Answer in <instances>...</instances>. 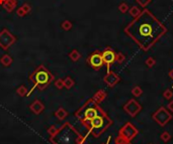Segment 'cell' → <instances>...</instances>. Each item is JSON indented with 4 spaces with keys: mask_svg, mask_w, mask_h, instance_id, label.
I'll return each instance as SVG.
<instances>
[{
    "mask_svg": "<svg viewBox=\"0 0 173 144\" xmlns=\"http://www.w3.org/2000/svg\"><path fill=\"white\" fill-rule=\"evenodd\" d=\"M129 9H130V7H129V5L127 4L126 2H122L119 5V10L122 13H127Z\"/></svg>",
    "mask_w": 173,
    "mask_h": 144,
    "instance_id": "d4e9b609",
    "label": "cell"
},
{
    "mask_svg": "<svg viewBox=\"0 0 173 144\" xmlns=\"http://www.w3.org/2000/svg\"><path fill=\"white\" fill-rule=\"evenodd\" d=\"M16 94L21 97H27V94H29V91H27L26 87L25 85L19 86L16 89Z\"/></svg>",
    "mask_w": 173,
    "mask_h": 144,
    "instance_id": "ac0fdd59",
    "label": "cell"
},
{
    "mask_svg": "<svg viewBox=\"0 0 173 144\" xmlns=\"http://www.w3.org/2000/svg\"><path fill=\"white\" fill-rule=\"evenodd\" d=\"M124 61H126V55H124L123 53H118L115 55V63H123Z\"/></svg>",
    "mask_w": 173,
    "mask_h": 144,
    "instance_id": "cb8c5ba5",
    "label": "cell"
},
{
    "mask_svg": "<svg viewBox=\"0 0 173 144\" xmlns=\"http://www.w3.org/2000/svg\"><path fill=\"white\" fill-rule=\"evenodd\" d=\"M110 138H108V139H107V141H106V143H104V144H108V143H110Z\"/></svg>",
    "mask_w": 173,
    "mask_h": 144,
    "instance_id": "d590c367",
    "label": "cell"
},
{
    "mask_svg": "<svg viewBox=\"0 0 173 144\" xmlns=\"http://www.w3.org/2000/svg\"><path fill=\"white\" fill-rule=\"evenodd\" d=\"M106 97H107V94H106V92L104 91V90H98L97 92H96V93L93 95V97H92V99L94 100V101L97 103V104H99V103H101V102H103L104 100L106 99Z\"/></svg>",
    "mask_w": 173,
    "mask_h": 144,
    "instance_id": "5bb4252c",
    "label": "cell"
},
{
    "mask_svg": "<svg viewBox=\"0 0 173 144\" xmlns=\"http://www.w3.org/2000/svg\"><path fill=\"white\" fill-rule=\"evenodd\" d=\"M101 55H102L103 63H104V65L106 66V69H107V72H108V71H110V66L114 63H115L116 53L114 50V49H111L110 46H107L101 51Z\"/></svg>",
    "mask_w": 173,
    "mask_h": 144,
    "instance_id": "30bf717a",
    "label": "cell"
},
{
    "mask_svg": "<svg viewBox=\"0 0 173 144\" xmlns=\"http://www.w3.org/2000/svg\"><path fill=\"white\" fill-rule=\"evenodd\" d=\"M126 144H132V142H131V141H129V142H127Z\"/></svg>",
    "mask_w": 173,
    "mask_h": 144,
    "instance_id": "74e56055",
    "label": "cell"
},
{
    "mask_svg": "<svg viewBox=\"0 0 173 144\" xmlns=\"http://www.w3.org/2000/svg\"><path fill=\"white\" fill-rule=\"evenodd\" d=\"M160 138H161V140H162L163 142H168V141H170V139H171V135H170V133H169L168 131H164L162 134L160 135Z\"/></svg>",
    "mask_w": 173,
    "mask_h": 144,
    "instance_id": "603a6c76",
    "label": "cell"
},
{
    "mask_svg": "<svg viewBox=\"0 0 173 144\" xmlns=\"http://www.w3.org/2000/svg\"><path fill=\"white\" fill-rule=\"evenodd\" d=\"M58 130H59V128L57 126L52 125L51 127H49V129H48V133H49L50 136H54L58 132Z\"/></svg>",
    "mask_w": 173,
    "mask_h": 144,
    "instance_id": "83f0119b",
    "label": "cell"
},
{
    "mask_svg": "<svg viewBox=\"0 0 173 144\" xmlns=\"http://www.w3.org/2000/svg\"><path fill=\"white\" fill-rule=\"evenodd\" d=\"M5 0H0V5H2L3 4V2H4Z\"/></svg>",
    "mask_w": 173,
    "mask_h": 144,
    "instance_id": "8d00e7d4",
    "label": "cell"
},
{
    "mask_svg": "<svg viewBox=\"0 0 173 144\" xmlns=\"http://www.w3.org/2000/svg\"><path fill=\"white\" fill-rule=\"evenodd\" d=\"M167 108H168V110L170 112H173V101L169 102V104L167 105Z\"/></svg>",
    "mask_w": 173,
    "mask_h": 144,
    "instance_id": "836d02e7",
    "label": "cell"
},
{
    "mask_svg": "<svg viewBox=\"0 0 173 144\" xmlns=\"http://www.w3.org/2000/svg\"><path fill=\"white\" fill-rule=\"evenodd\" d=\"M55 87L57 88L58 90L64 89V80L63 79H57L55 81Z\"/></svg>",
    "mask_w": 173,
    "mask_h": 144,
    "instance_id": "4316f807",
    "label": "cell"
},
{
    "mask_svg": "<svg viewBox=\"0 0 173 144\" xmlns=\"http://www.w3.org/2000/svg\"><path fill=\"white\" fill-rule=\"evenodd\" d=\"M111 124H112L111 119L106 115L105 112L102 111L99 115H97L95 118L89 121V125H88L87 128V129H89L88 133H91L94 137H98Z\"/></svg>",
    "mask_w": 173,
    "mask_h": 144,
    "instance_id": "277c9868",
    "label": "cell"
},
{
    "mask_svg": "<svg viewBox=\"0 0 173 144\" xmlns=\"http://www.w3.org/2000/svg\"><path fill=\"white\" fill-rule=\"evenodd\" d=\"M142 94H143V90L140 86H135L132 89V95L134 96V97H140Z\"/></svg>",
    "mask_w": 173,
    "mask_h": 144,
    "instance_id": "44dd1931",
    "label": "cell"
},
{
    "mask_svg": "<svg viewBox=\"0 0 173 144\" xmlns=\"http://www.w3.org/2000/svg\"><path fill=\"white\" fill-rule=\"evenodd\" d=\"M149 144H153V143H149Z\"/></svg>",
    "mask_w": 173,
    "mask_h": 144,
    "instance_id": "f35d334b",
    "label": "cell"
},
{
    "mask_svg": "<svg viewBox=\"0 0 173 144\" xmlns=\"http://www.w3.org/2000/svg\"><path fill=\"white\" fill-rule=\"evenodd\" d=\"M0 63H1V65L3 67H9L11 66V63H13V59L11 58L9 55L5 54L2 55L1 59H0Z\"/></svg>",
    "mask_w": 173,
    "mask_h": 144,
    "instance_id": "2e32d148",
    "label": "cell"
},
{
    "mask_svg": "<svg viewBox=\"0 0 173 144\" xmlns=\"http://www.w3.org/2000/svg\"><path fill=\"white\" fill-rule=\"evenodd\" d=\"M30 110L33 112L34 114L35 115H40L41 113H43L44 110H45V105L42 101L40 100H35L30 105Z\"/></svg>",
    "mask_w": 173,
    "mask_h": 144,
    "instance_id": "7c38bea8",
    "label": "cell"
},
{
    "mask_svg": "<svg viewBox=\"0 0 173 144\" xmlns=\"http://www.w3.org/2000/svg\"><path fill=\"white\" fill-rule=\"evenodd\" d=\"M86 63H88V66H90L93 70H95V71L100 70L104 65L101 51L94 50L93 53L89 55V57L86 59Z\"/></svg>",
    "mask_w": 173,
    "mask_h": 144,
    "instance_id": "ba28073f",
    "label": "cell"
},
{
    "mask_svg": "<svg viewBox=\"0 0 173 144\" xmlns=\"http://www.w3.org/2000/svg\"><path fill=\"white\" fill-rule=\"evenodd\" d=\"M166 33L167 27L147 8L124 27V33L144 51L152 49Z\"/></svg>",
    "mask_w": 173,
    "mask_h": 144,
    "instance_id": "6da1fadb",
    "label": "cell"
},
{
    "mask_svg": "<svg viewBox=\"0 0 173 144\" xmlns=\"http://www.w3.org/2000/svg\"><path fill=\"white\" fill-rule=\"evenodd\" d=\"M72 26H73V24H72V22L70 20H64L62 23H61V27H62V29L64 30H70L72 28Z\"/></svg>",
    "mask_w": 173,
    "mask_h": 144,
    "instance_id": "7402d4cb",
    "label": "cell"
},
{
    "mask_svg": "<svg viewBox=\"0 0 173 144\" xmlns=\"http://www.w3.org/2000/svg\"><path fill=\"white\" fill-rule=\"evenodd\" d=\"M163 97H164V99H166V100H171L172 97H173V92L170 89H167L163 93Z\"/></svg>",
    "mask_w": 173,
    "mask_h": 144,
    "instance_id": "f1b7e54d",
    "label": "cell"
},
{
    "mask_svg": "<svg viewBox=\"0 0 173 144\" xmlns=\"http://www.w3.org/2000/svg\"><path fill=\"white\" fill-rule=\"evenodd\" d=\"M153 120L158 123L160 126H165L166 124L172 119V114L169 113V111L166 110V108L160 107L152 116Z\"/></svg>",
    "mask_w": 173,
    "mask_h": 144,
    "instance_id": "8992f818",
    "label": "cell"
},
{
    "mask_svg": "<svg viewBox=\"0 0 173 144\" xmlns=\"http://www.w3.org/2000/svg\"><path fill=\"white\" fill-rule=\"evenodd\" d=\"M137 3L141 6V7H143V8H145L148 4H150L152 0H136Z\"/></svg>",
    "mask_w": 173,
    "mask_h": 144,
    "instance_id": "f546056e",
    "label": "cell"
},
{
    "mask_svg": "<svg viewBox=\"0 0 173 144\" xmlns=\"http://www.w3.org/2000/svg\"><path fill=\"white\" fill-rule=\"evenodd\" d=\"M169 77H170L171 80H173V69L170 72H169Z\"/></svg>",
    "mask_w": 173,
    "mask_h": 144,
    "instance_id": "e575fe53",
    "label": "cell"
},
{
    "mask_svg": "<svg viewBox=\"0 0 173 144\" xmlns=\"http://www.w3.org/2000/svg\"><path fill=\"white\" fill-rule=\"evenodd\" d=\"M115 144H126L127 142H129V141H127V140H124V138H122L120 137V136H118V137L115 138Z\"/></svg>",
    "mask_w": 173,
    "mask_h": 144,
    "instance_id": "d6a6232c",
    "label": "cell"
},
{
    "mask_svg": "<svg viewBox=\"0 0 173 144\" xmlns=\"http://www.w3.org/2000/svg\"><path fill=\"white\" fill-rule=\"evenodd\" d=\"M145 65H146L148 68H153L155 65H156V61L154 58L152 57H149L146 61H145Z\"/></svg>",
    "mask_w": 173,
    "mask_h": 144,
    "instance_id": "484cf974",
    "label": "cell"
},
{
    "mask_svg": "<svg viewBox=\"0 0 173 144\" xmlns=\"http://www.w3.org/2000/svg\"><path fill=\"white\" fill-rule=\"evenodd\" d=\"M21 7L23 9V11H25L26 14H29L31 11V6L30 5V3H25V4H22Z\"/></svg>",
    "mask_w": 173,
    "mask_h": 144,
    "instance_id": "4dcf8cb0",
    "label": "cell"
},
{
    "mask_svg": "<svg viewBox=\"0 0 173 144\" xmlns=\"http://www.w3.org/2000/svg\"><path fill=\"white\" fill-rule=\"evenodd\" d=\"M68 115H69V113L64 109V108H59V109L55 112V116H56V118H57L58 120H60V121H63V120H65L67 117H68Z\"/></svg>",
    "mask_w": 173,
    "mask_h": 144,
    "instance_id": "9a60e30c",
    "label": "cell"
},
{
    "mask_svg": "<svg viewBox=\"0 0 173 144\" xmlns=\"http://www.w3.org/2000/svg\"><path fill=\"white\" fill-rule=\"evenodd\" d=\"M124 110L126 113H128L131 117H136L138 115L141 110H142V106L140 105L139 102H137L135 99H131L126 103V105L124 106Z\"/></svg>",
    "mask_w": 173,
    "mask_h": 144,
    "instance_id": "9c48e42d",
    "label": "cell"
},
{
    "mask_svg": "<svg viewBox=\"0 0 173 144\" xmlns=\"http://www.w3.org/2000/svg\"><path fill=\"white\" fill-rule=\"evenodd\" d=\"M69 58L72 62H77L80 59V58H81V55H80V53L77 50H73L69 54Z\"/></svg>",
    "mask_w": 173,
    "mask_h": 144,
    "instance_id": "ffe728a7",
    "label": "cell"
},
{
    "mask_svg": "<svg viewBox=\"0 0 173 144\" xmlns=\"http://www.w3.org/2000/svg\"><path fill=\"white\" fill-rule=\"evenodd\" d=\"M29 81L31 84V89L27 96L33 93L35 89H39L40 91L45 90L54 81V76L45 66L41 65L30 74Z\"/></svg>",
    "mask_w": 173,
    "mask_h": 144,
    "instance_id": "7a4b0ae2",
    "label": "cell"
},
{
    "mask_svg": "<svg viewBox=\"0 0 173 144\" xmlns=\"http://www.w3.org/2000/svg\"><path fill=\"white\" fill-rule=\"evenodd\" d=\"M16 14H17L18 17H25L26 15V13L23 11V9L21 8V7H19V8L16 9Z\"/></svg>",
    "mask_w": 173,
    "mask_h": 144,
    "instance_id": "1f68e13d",
    "label": "cell"
},
{
    "mask_svg": "<svg viewBox=\"0 0 173 144\" xmlns=\"http://www.w3.org/2000/svg\"><path fill=\"white\" fill-rule=\"evenodd\" d=\"M1 6L4 8L5 11H7V12H12V11L16 8L17 1L16 0H5Z\"/></svg>",
    "mask_w": 173,
    "mask_h": 144,
    "instance_id": "4fadbf2b",
    "label": "cell"
},
{
    "mask_svg": "<svg viewBox=\"0 0 173 144\" xmlns=\"http://www.w3.org/2000/svg\"><path fill=\"white\" fill-rule=\"evenodd\" d=\"M103 110L98 106V104L91 98L89 100H87L86 103L75 112V116L81 121V123L84 126L88 128L90 120L95 118Z\"/></svg>",
    "mask_w": 173,
    "mask_h": 144,
    "instance_id": "3957f363",
    "label": "cell"
},
{
    "mask_svg": "<svg viewBox=\"0 0 173 144\" xmlns=\"http://www.w3.org/2000/svg\"><path fill=\"white\" fill-rule=\"evenodd\" d=\"M15 41L16 38L8 29L3 28L0 31V47L3 50H7Z\"/></svg>",
    "mask_w": 173,
    "mask_h": 144,
    "instance_id": "52a82bcc",
    "label": "cell"
},
{
    "mask_svg": "<svg viewBox=\"0 0 173 144\" xmlns=\"http://www.w3.org/2000/svg\"><path fill=\"white\" fill-rule=\"evenodd\" d=\"M138 134H139V130L130 122L124 124L119 131V136H120L124 140H127V141H132Z\"/></svg>",
    "mask_w": 173,
    "mask_h": 144,
    "instance_id": "5b68a950",
    "label": "cell"
},
{
    "mask_svg": "<svg viewBox=\"0 0 173 144\" xmlns=\"http://www.w3.org/2000/svg\"><path fill=\"white\" fill-rule=\"evenodd\" d=\"M75 85V81L71 77H67L64 80V88H66L67 90H70L74 87Z\"/></svg>",
    "mask_w": 173,
    "mask_h": 144,
    "instance_id": "e0dca14e",
    "label": "cell"
},
{
    "mask_svg": "<svg viewBox=\"0 0 173 144\" xmlns=\"http://www.w3.org/2000/svg\"><path fill=\"white\" fill-rule=\"evenodd\" d=\"M119 81H120L119 76L116 75L115 72H111V71H108L107 74L103 77V82L105 83L110 88L115 87Z\"/></svg>",
    "mask_w": 173,
    "mask_h": 144,
    "instance_id": "8fae6325",
    "label": "cell"
},
{
    "mask_svg": "<svg viewBox=\"0 0 173 144\" xmlns=\"http://www.w3.org/2000/svg\"><path fill=\"white\" fill-rule=\"evenodd\" d=\"M129 13H130V15L133 18H135V17L139 16L140 15L141 9L139 8L138 6H132V7H130V9H129Z\"/></svg>",
    "mask_w": 173,
    "mask_h": 144,
    "instance_id": "d6986e66",
    "label": "cell"
}]
</instances>
